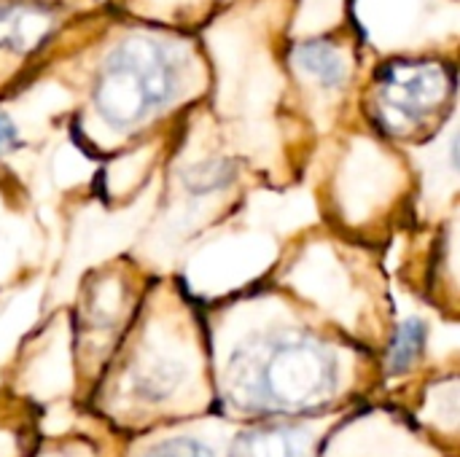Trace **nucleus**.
<instances>
[{
  "label": "nucleus",
  "mask_w": 460,
  "mask_h": 457,
  "mask_svg": "<svg viewBox=\"0 0 460 457\" xmlns=\"http://www.w3.org/2000/svg\"><path fill=\"white\" fill-rule=\"evenodd\" d=\"M54 27V13L30 0H0V48L5 51H32L49 38Z\"/></svg>",
  "instance_id": "39448f33"
},
{
  "label": "nucleus",
  "mask_w": 460,
  "mask_h": 457,
  "mask_svg": "<svg viewBox=\"0 0 460 457\" xmlns=\"http://www.w3.org/2000/svg\"><path fill=\"white\" fill-rule=\"evenodd\" d=\"M16 143H19V132H16V127L11 124V119H8V116H3V113H0V154H3V151H11Z\"/></svg>",
  "instance_id": "1a4fd4ad"
},
{
  "label": "nucleus",
  "mask_w": 460,
  "mask_h": 457,
  "mask_svg": "<svg viewBox=\"0 0 460 457\" xmlns=\"http://www.w3.org/2000/svg\"><path fill=\"white\" fill-rule=\"evenodd\" d=\"M143 457H216L210 447L191 436H175L167 442H159L154 450H148Z\"/></svg>",
  "instance_id": "6e6552de"
},
{
  "label": "nucleus",
  "mask_w": 460,
  "mask_h": 457,
  "mask_svg": "<svg viewBox=\"0 0 460 457\" xmlns=\"http://www.w3.org/2000/svg\"><path fill=\"white\" fill-rule=\"evenodd\" d=\"M318 436L302 426H261L243 431L229 457H313Z\"/></svg>",
  "instance_id": "20e7f679"
},
{
  "label": "nucleus",
  "mask_w": 460,
  "mask_h": 457,
  "mask_svg": "<svg viewBox=\"0 0 460 457\" xmlns=\"http://www.w3.org/2000/svg\"><path fill=\"white\" fill-rule=\"evenodd\" d=\"M186 78V54L159 35H129L102 62L92 102L113 129H129L172 102Z\"/></svg>",
  "instance_id": "f03ea898"
},
{
  "label": "nucleus",
  "mask_w": 460,
  "mask_h": 457,
  "mask_svg": "<svg viewBox=\"0 0 460 457\" xmlns=\"http://www.w3.org/2000/svg\"><path fill=\"white\" fill-rule=\"evenodd\" d=\"M426 347V323L412 318L404 321L396 334L394 342L388 347V372H407L423 353Z\"/></svg>",
  "instance_id": "0eeeda50"
},
{
  "label": "nucleus",
  "mask_w": 460,
  "mask_h": 457,
  "mask_svg": "<svg viewBox=\"0 0 460 457\" xmlns=\"http://www.w3.org/2000/svg\"><path fill=\"white\" fill-rule=\"evenodd\" d=\"M377 121L394 135H410L429 124L453 94V70L434 59L388 62L377 78Z\"/></svg>",
  "instance_id": "7ed1b4c3"
},
{
  "label": "nucleus",
  "mask_w": 460,
  "mask_h": 457,
  "mask_svg": "<svg viewBox=\"0 0 460 457\" xmlns=\"http://www.w3.org/2000/svg\"><path fill=\"white\" fill-rule=\"evenodd\" d=\"M294 62L326 89H340L348 81V59L332 40H302L294 51Z\"/></svg>",
  "instance_id": "423d86ee"
},
{
  "label": "nucleus",
  "mask_w": 460,
  "mask_h": 457,
  "mask_svg": "<svg viewBox=\"0 0 460 457\" xmlns=\"http://www.w3.org/2000/svg\"><path fill=\"white\" fill-rule=\"evenodd\" d=\"M340 382L334 350L305 334L278 331L237 350L229 372V399L256 415H299L332 401Z\"/></svg>",
  "instance_id": "f257e3e1"
}]
</instances>
